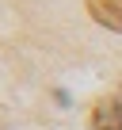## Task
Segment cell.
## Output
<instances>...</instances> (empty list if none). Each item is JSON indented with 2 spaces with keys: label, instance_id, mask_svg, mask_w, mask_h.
<instances>
[{
  "label": "cell",
  "instance_id": "obj_1",
  "mask_svg": "<svg viewBox=\"0 0 122 130\" xmlns=\"http://www.w3.org/2000/svg\"><path fill=\"white\" fill-rule=\"evenodd\" d=\"M95 23H103L107 31H122V0H84Z\"/></svg>",
  "mask_w": 122,
  "mask_h": 130
}]
</instances>
